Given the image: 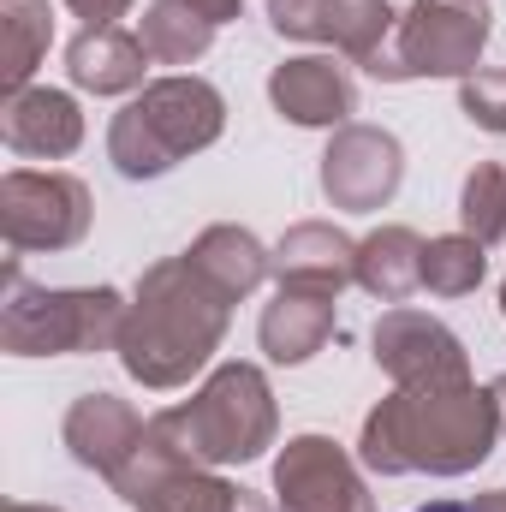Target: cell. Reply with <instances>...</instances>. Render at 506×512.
<instances>
[{"label":"cell","instance_id":"1","mask_svg":"<svg viewBox=\"0 0 506 512\" xmlns=\"http://www.w3.org/2000/svg\"><path fill=\"white\" fill-rule=\"evenodd\" d=\"M501 399L495 387H393L358 435V465L376 477H465L501 441Z\"/></svg>","mask_w":506,"mask_h":512},{"label":"cell","instance_id":"2","mask_svg":"<svg viewBox=\"0 0 506 512\" xmlns=\"http://www.w3.org/2000/svg\"><path fill=\"white\" fill-rule=\"evenodd\" d=\"M227 310L233 304L185 256L155 262L137 280V304L126 310V328H120V346H114L126 376L155 387V393L185 387L197 370H209V358L221 352Z\"/></svg>","mask_w":506,"mask_h":512},{"label":"cell","instance_id":"3","mask_svg":"<svg viewBox=\"0 0 506 512\" xmlns=\"http://www.w3.org/2000/svg\"><path fill=\"white\" fill-rule=\"evenodd\" d=\"M280 411L274 387L256 364H221L185 405L149 417V441L185 465H251L274 447Z\"/></svg>","mask_w":506,"mask_h":512},{"label":"cell","instance_id":"4","mask_svg":"<svg viewBox=\"0 0 506 512\" xmlns=\"http://www.w3.org/2000/svg\"><path fill=\"white\" fill-rule=\"evenodd\" d=\"M126 298L114 286H36L18 256L0 268V346L12 358H84L120 346Z\"/></svg>","mask_w":506,"mask_h":512},{"label":"cell","instance_id":"5","mask_svg":"<svg viewBox=\"0 0 506 512\" xmlns=\"http://www.w3.org/2000/svg\"><path fill=\"white\" fill-rule=\"evenodd\" d=\"M227 131V102L209 78H155L131 96L108 126V161L126 179H161L185 155L209 149Z\"/></svg>","mask_w":506,"mask_h":512},{"label":"cell","instance_id":"6","mask_svg":"<svg viewBox=\"0 0 506 512\" xmlns=\"http://www.w3.org/2000/svg\"><path fill=\"white\" fill-rule=\"evenodd\" d=\"M495 12L489 0H411L399 18L393 42L364 66L381 84H411V78H471L483 48H489Z\"/></svg>","mask_w":506,"mask_h":512},{"label":"cell","instance_id":"7","mask_svg":"<svg viewBox=\"0 0 506 512\" xmlns=\"http://www.w3.org/2000/svg\"><path fill=\"white\" fill-rule=\"evenodd\" d=\"M90 185L72 173H36V167H12L0 179V233L6 245L24 251H72L90 233Z\"/></svg>","mask_w":506,"mask_h":512},{"label":"cell","instance_id":"8","mask_svg":"<svg viewBox=\"0 0 506 512\" xmlns=\"http://www.w3.org/2000/svg\"><path fill=\"white\" fill-rule=\"evenodd\" d=\"M280 512H376L352 453L328 435H292L274 459Z\"/></svg>","mask_w":506,"mask_h":512},{"label":"cell","instance_id":"9","mask_svg":"<svg viewBox=\"0 0 506 512\" xmlns=\"http://www.w3.org/2000/svg\"><path fill=\"white\" fill-rule=\"evenodd\" d=\"M405 185V149L381 126H340L334 143L322 149V191L346 215L387 209L393 191Z\"/></svg>","mask_w":506,"mask_h":512},{"label":"cell","instance_id":"10","mask_svg":"<svg viewBox=\"0 0 506 512\" xmlns=\"http://www.w3.org/2000/svg\"><path fill=\"white\" fill-rule=\"evenodd\" d=\"M114 495L126 501L131 512H239V495L227 477H215L209 465H185L173 459L167 447H155L143 435L137 459L114 477Z\"/></svg>","mask_w":506,"mask_h":512},{"label":"cell","instance_id":"11","mask_svg":"<svg viewBox=\"0 0 506 512\" xmlns=\"http://www.w3.org/2000/svg\"><path fill=\"white\" fill-rule=\"evenodd\" d=\"M268 24L292 42H328L352 66H370L399 30L387 0H268Z\"/></svg>","mask_w":506,"mask_h":512},{"label":"cell","instance_id":"12","mask_svg":"<svg viewBox=\"0 0 506 512\" xmlns=\"http://www.w3.org/2000/svg\"><path fill=\"white\" fill-rule=\"evenodd\" d=\"M376 364L393 376V387H459L471 382V358L459 334L423 310L393 304L376 322Z\"/></svg>","mask_w":506,"mask_h":512},{"label":"cell","instance_id":"13","mask_svg":"<svg viewBox=\"0 0 506 512\" xmlns=\"http://www.w3.org/2000/svg\"><path fill=\"white\" fill-rule=\"evenodd\" d=\"M268 102L292 126H352L358 114V78L334 54H298L268 72Z\"/></svg>","mask_w":506,"mask_h":512},{"label":"cell","instance_id":"14","mask_svg":"<svg viewBox=\"0 0 506 512\" xmlns=\"http://www.w3.org/2000/svg\"><path fill=\"white\" fill-rule=\"evenodd\" d=\"M143 435H149V423L137 417V405L120 399V393H84V399H72V411H66V423H60L66 453H72L84 471L108 477V483L137 459Z\"/></svg>","mask_w":506,"mask_h":512},{"label":"cell","instance_id":"15","mask_svg":"<svg viewBox=\"0 0 506 512\" xmlns=\"http://www.w3.org/2000/svg\"><path fill=\"white\" fill-rule=\"evenodd\" d=\"M268 274L280 280V292L340 298V292L358 280V239L340 233L334 221H298V227H286V239L274 245Z\"/></svg>","mask_w":506,"mask_h":512},{"label":"cell","instance_id":"16","mask_svg":"<svg viewBox=\"0 0 506 512\" xmlns=\"http://www.w3.org/2000/svg\"><path fill=\"white\" fill-rule=\"evenodd\" d=\"M0 137L12 155L24 161H60L84 143V114L66 90L54 84H30V90H12L0 102Z\"/></svg>","mask_w":506,"mask_h":512},{"label":"cell","instance_id":"17","mask_svg":"<svg viewBox=\"0 0 506 512\" xmlns=\"http://www.w3.org/2000/svg\"><path fill=\"white\" fill-rule=\"evenodd\" d=\"M149 48L143 36L126 24H102V30H84L72 36L66 48V78L90 96H137L143 90V72H149Z\"/></svg>","mask_w":506,"mask_h":512},{"label":"cell","instance_id":"18","mask_svg":"<svg viewBox=\"0 0 506 512\" xmlns=\"http://www.w3.org/2000/svg\"><path fill=\"white\" fill-rule=\"evenodd\" d=\"M334 334H340L334 298H316V292H280L256 322V340L274 364H310Z\"/></svg>","mask_w":506,"mask_h":512},{"label":"cell","instance_id":"19","mask_svg":"<svg viewBox=\"0 0 506 512\" xmlns=\"http://www.w3.org/2000/svg\"><path fill=\"white\" fill-rule=\"evenodd\" d=\"M185 262L227 298V304H239V298H251L256 286L268 280V262H274V251H262V239H256L251 227H233V221H221V227H209L191 251H185Z\"/></svg>","mask_w":506,"mask_h":512},{"label":"cell","instance_id":"20","mask_svg":"<svg viewBox=\"0 0 506 512\" xmlns=\"http://www.w3.org/2000/svg\"><path fill=\"white\" fill-rule=\"evenodd\" d=\"M358 286L381 304H405L411 292H423V239L411 227H381L358 239Z\"/></svg>","mask_w":506,"mask_h":512},{"label":"cell","instance_id":"21","mask_svg":"<svg viewBox=\"0 0 506 512\" xmlns=\"http://www.w3.org/2000/svg\"><path fill=\"white\" fill-rule=\"evenodd\" d=\"M54 42L48 0H0V90H30L42 54Z\"/></svg>","mask_w":506,"mask_h":512},{"label":"cell","instance_id":"22","mask_svg":"<svg viewBox=\"0 0 506 512\" xmlns=\"http://www.w3.org/2000/svg\"><path fill=\"white\" fill-rule=\"evenodd\" d=\"M137 36H143V48H149L155 66H191V60L209 54L215 24L197 6H185V0H149L143 18H137Z\"/></svg>","mask_w":506,"mask_h":512},{"label":"cell","instance_id":"23","mask_svg":"<svg viewBox=\"0 0 506 512\" xmlns=\"http://www.w3.org/2000/svg\"><path fill=\"white\" fill-rule=\"evenodd\" d=\"M489 245H477L471 233H447V239H429L423 245V292L435 298H465L483 286L489 274Z\"/></svg>","mask_w":506,"mask_h":512},{"label":"cell","instance_id":"24","mask_svg":"<svg viewBox=\"0 0 506 512\" xmlns=\"http://www.w3.org/2000/svg\"><path fill=\"white\" fill-rule=\"evenodd\" d=\"M459 227H465L477 245H501L506 239V167L501 161H477V167L465 173Z\"/></svg>","mask_w":506,"mask_h":512},{"label":"cell","instance_id":"25","mask_svg":"<svg viewBox=\"0 0 506 512\" xmlns=\"http://www.w3.org/2000/svg\"><path fill=\"white\" fill-rule=\"evenodd\" d=\"M459 108H465L471 126L506 137V66L501 72H471V78H459Z\"/></svg>","mask_w":506,"mask_h":512},{"label":"cell","instance_id":"26","mask_svg":"<svg viewBox=\"0 0 506 512\" xmlns=\"http://www.w3.org/2000/svg\"><path fill=\"white\" fill-rule=\"evenodd\" d=\"M66 6L84 18V30H102V24H120L137 0H66Z\"/></svg>","mask_w":506,"mask_h":512},{"label":"cell","instance_id":"27","mask_svg":"<svg viewBox=\"0 0 506 512\" xmlns=\"http://www.w3.org/2000/svg\"><path fill=\"white\" fill-rule=\"evenodd\" d=\"M185 6H197V12H203L215 30H221V24H233V18L245 12V0H185Z\"/></svg>","mask_w":506,"mask_h":512},{"label":"cell","instance_id":"28","mask_svg":"<svg viewBox=\"0 0 506 512\" xmlns=\"http://www.w3.org/2000/svg\"><path fill=\"white\" fill-rule=\"evenodd\" d=\"M477 512H506V489H489V495H477Z\"/></svg>","mask_w":506,"mask_h":512},{"label":"cell","instance_id":"29","mask_svg":"<svg viewBox=\"0 0 506 512\" xmlns=\"http://www.w3.org/2000/svg\"><path fill=\"white\" fill-rule=\"evenodd\" d=\"M417 512H477V501H429V507H417Z\"/></svg>","mask_w":506,"mask_h":512},{"label":"cell","instance_id":"30","mask_svg":"<svg viewBox=\"0 0 506 512\" xmlns=\"http://www.w3.org/2000/svg\"><path fill=\"white\" fill-rule=\"evenodd\" d=\"M239 512H274V507H268V501H262L256 489H245V495H239Z\"/></svg>","mask_w":506,"mask_h":512},{"label":"cell","instance_id":"31","mask_svg":"<svg viewBox=\"0 0 506 512\" xmlns=\"http://www.w3.org/2000/svg\"><path fill=\"white\" fill-rule=\"evenodd\" d=\"M6 512H60V507H30V501H12Z\"/></svg>","mask_w":506,"mask_h":512},{"label":"cell","instance_id":"32","mask_svg":"<svg viewBox=\"0 0 506 512\" xmlns=\"http://www.w3.org/2000/svg\"><path fill=\"white\" fill-rule=\"evenodd\" d=\"M495 399H501V423H506V376H495Z\"/></svg>","mask_w":506,"mask_h":512},{"label":"cell","instance_id":"33","mask_svg":"<svg viewBox=\"0 0 506 512\" xmlns=\"http://www.w3.org/2000/svg\"><path fill=\"white\" fill-rule=\"evenodd\" d=\"M501 316H506V280H501Z\"/></svg>","mask_w":506,"mask_h":512}]
</instances>
